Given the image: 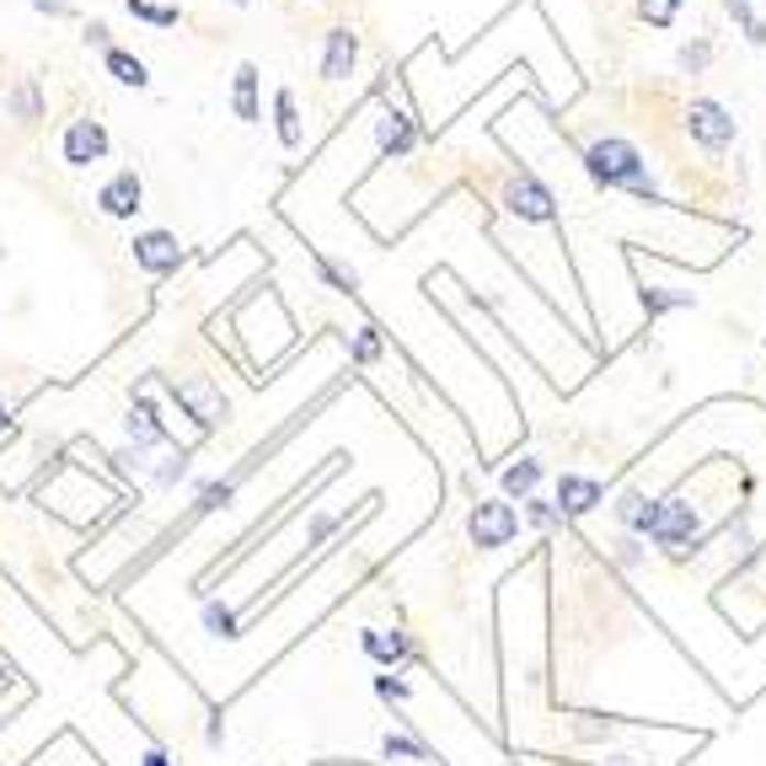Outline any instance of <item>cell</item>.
Listing matches in <instances>:
<instances>
[{
    "mask_svg": "<svg viewBox=\"0 0 766 766\" xmlns=\"http://www.w3.org/2000/svg\"><path fill=\"white\" fill-rule=\"evenodd\" d=\"M584 172L601 188H611V194H633V199H644V204H665L659 188H654V166H648V156L633 140H616V134L590 140L584 145Z\"/></svg>",
    "mask_w": 766,
    "mask_h": 766,
    "instance_id": "cell-1",
    "label": "cell"
},
{
    "mask_svg": "<svg viewBox=\"0 0 766 766\" xmlns=\"http://www.w3.org/2000/svg\"><path fill=\"white\" fill-rule=\"evenodd\" d=\"M697 530H702L697 504H686V499H676V493H670V499H654V515H648L644 536L654 541V547H665L676 563L686 558V547H691V552L702 547V536H697Z\"/></svg>",
    "mask_w": 766,
    "mask_h": 766,
    "instance_id": "cell-2",
    "label": "cell"
},
{
    "mask_svg": "<svg viewBox=\"0 0 766 766\" xmlns=\"http://www.w3.org/2000/svg\"><path fill=\"white\" fill-rule=\"evenodd\" d=\"M686 134H691V145H702L708 156H724L729 145L740 140V119L729 113L719 97H691V102H686Z\"/></svg>",
    "mask_w": 766,
    "mask_h": 766,
    "instance_id": "cell-3",
    "label": "cell"
},
{
    "mask_svg": "<svg viewBox=\"0 0 766 766\" xmlns=\"http://www.w3.org/2000/svg\"><path fill=\"white\" fill-rule=\"evenodd\" d=\"M467 536H472V547L499 552V547H510V541L521 536V510H515L510 499H478V504L467 510Z\"/></svg>",
    "mask_w": 766,
    "mask_h": 766,
    "instance_id": "cell-4",
    "label": "cell"
},
{
    "mask_svg": "<svg viewBox=\"0 0 766 766\" xmlns=\"http://www.w3.org/2000/svg\"><path fill=\"white\" fill-rule=\"evenodd\" d=\"M172 403L183 407L194 424H199V435H215L226 418H231V403H226V392L209 381V375H183V381H172Z\"/></svg>",
    "mask_w": 766,
    "mask_h": 766,
    "instance_id": "cell-5",
    "label": "cell"
},
{
    "mask_svg": "<svg viewBox=\"0 0 766 766\" xmlns=\"http://www.w3.org/2000/svg\"><path fill=\"white\" fill-rule=\"evenodd\" d=\"M504 209L521 215L525 226H558V194L541 177H530V172H515L504 183Z\"/></svg>",
    "mask_w": 766,
    "mask_h": 766,
    "instance_id": "cell-6",
    "label": "cell"
},
{
    "mask_svg": "<svg viewBox=\"0 0 766 766\" xmlns=\"http://www.w3.org/2000/svg\"><path fill=\"white\" fill-rule=\"evenodd\" d=\"M113 151V140H108V129L97 119H70L65 123V134H59V156H65V166H91L102 162Z\"/></svg>",
    "mask_w": 766,
    "mask_h": 766,
    "instance_id": "cell-7",
    "label": "cell"
},
{
    "mask_svg": "<svg viewBox=\"0 0 766 766\" xmlns=\"http://www.w3.org/2000/svg\"><path fill=\"white\" fill-rule=\"evenodd\" d=\"M97 209H102L108 220H134V215L145 209V183H140V172H134V166L113 172V177L97 188Z\"/></svg>",
    "mask_w": 766,
    "mask_h": 766,
    "instance_id": "cell-8",
    "label": "cell"
},
{
    "mask_svg": "<svg viewBox=\"0 0 766 766\" xmlns=\"http://www.w3.org/2000/svg\"><path fill=\"white\" fill-rule=\"evenodd\" d=\"M129 252H134V263H140L151 280H166V274L183 269V242H177L172 231H140V237L129 242Z\"/></svg>",
    "mask_w": 766,
    "mask_h": 766,
    "instance_id": "cell-9",
    "label": "cell"
},
{
    "mask_svg": "<svg viewBox=\"0 0 766 766\" xmlns=\"http://www.w3.org/2000/svg\"><path fill=\"white\" fill-rule=\"evenodd\" d=\"M354 65H360V33L349 22L327 28L322 33V81H349Z\"/></svg>",
    "mask_w": 766,
    "mask_h": 766,
    "instance_id": "cell-10",
    "label": "cell"
},
{
    "mask_svg": "<svg viewBox=\"0 0 766 766\" xmlns=\"http://www.w3.org/2000/svg\"><path fill=\"white\" fill-rule=\"evenodd\" d=\"M418 140H424V129L413 123V113H403V108H381V119H375V145H381V156L403 162Z\"/></svg>",
    "mask_w": 766,
    "mask_h": 766,
    "instance_id": "cell-11",
    "label": "cell"
},
{
    "mask_svg": "<svg viewBox=\"0 0 766 766\" xmlns=\"http://www.w3.org/2000/svg\"><path fill=\"white\" fill-rule=\"evenodd\" d=\"M552 504H558V515H563V521H573V515H590L595 504H605V483L584 478V472H563L558 488H552Z\"/></svg>",
    "mask_w": 766,
    "mask_h": 766,
    "instance_id": "cell-12",
    "label": "cell"
},
{
    "mask_svg": "<svg viewBox=\"0 0 766 766\" xmlns=\"http://www.w3.org/2000/svg\"><path fill=\"white\" fill-rule=\"evenodd\" d=\"M360 648L375 665H386V670H397V665L413 659V638L397 633V627H360Z\"/></svg>",
    "mask_w": 766,
    "mask_h": 766,
    "instance_id": "cell-13",
    "label": "cell"
},
{
    "mask_svg": "<svg viewBox=\"0 0 766 766\" xmlns=\"http://www.w3.org/2000/svg\"><path fill=\"white\" fill-rule=\"evenodd\" d=\"M123 429H129V445H134V456H140V450H151V445H172V435H166L162 413H156V403H151V397H134L129 418H123Z\"/></svg>",
    "mask_w": 766,
    "mask_h": 766,
    "instance_id": "cell-14",
    "label": "cell"
},
{
    "mask_svg": "<svg viewBox=\"0 0 766 766\" xmlns=\"http://www.w3.org/2000/svg\"><path fill=\"white\" fill-rule=\"evenodd\" d=\"M258 81H263V70L242 59L237 65V76H231V113L242 123H263V102H258Z\"/></svg>",
    "mask_w": 766,
    "mask_h": 766,
    "instance_id": "cell-15",
    "label": "cell"
},
{
    "mask_svg": "<svg viewBox=\"0 0 766 766\" xmlns=\"http://www.w3.org/2000/svg\"><path fill=\"white\" fill-rule=\"evenodd\" d=\"M274 134H280L284 151H300L306 145V123H300V108H295V91L289 86L274 91Z\"/></svg>",
    "mask_w": 766,
    "mask_h": 766,
    "instance_id": "cell-16",
    "label": "cell"
},
{
    "mask_svg": "<svg viewBox=\"0 0 766 766\" xmlns=\"http://www.w3.org/2000/svg\"><path fill=\"white\" fill-rule=\"evenodd\" d=\"M102 65H108V76H113L119 86H134V91H145V86H151L145 59H140V54H129V48H119V43H113V48H102Z\"/></svg>",
    "mask_w": 766,
    "mask_h": 766,
    "instance_id": "cell-17",
    "label": "cell"
},
{
    "mask_svg": "<svg viewBox=\"0 0 766 766\" xmlns=\"http://www.w3.org/2000/svg\"><path fill=\"white\" fill-rule=\"evenodd\" d=\"M381 354H386V332L375 322H360L354 338H349V360L360 364V370H370V364H381Z\"/></svg>",
    "mask_w": 766,
    "mask_h": 766,
    "instance_id": "cell-18",
    "label": "cell"
},
{
    "mask_svg": "<svg viewBox=\"0 0 766 766\" xmlns=\"http://www.w3.org/2000/svg\"><path fill=\"white\" fill-rule=\"evenodd\" d=\"M648 515H654V499L638 493V488H622V499H616V521L627 525V536H644Z\"/></svg>",
    "mask_w": 766,
    "mask_h": 766,
    "instance_id": "cell-19",
    "label": "cell"
},
{
    "mask_svg": "<svg viewBox=\"0 0 766 766\" xmlns=\"http://www.w3.org/2000/svg\"><path fill=\"white\" fill-rule=\"evenodd\" d=\"M724 11H729V22L740 28V39L751 43V48H766V17L751 6V0H724Z\"/></svg>",
    "mask_w": 766,
    "mask_h": 766,
    "instance_id": "cell-20",
    "label": "cell"
},
{
    "mask_svg": "<svg viewBox=\"0 0 766 766\" xmlns=\"http://www.w3.org/2000/svg\"><path fill=\"white\" fill-rule=\"evenodd\" d=\"M306 252H311V269L322 274L327 289H338V295H349V300L360 295V280H354V274H349L343 263H332V258H327V252H317V247H306Z\"/></svg>",
    "mask_w": 766,
    "mask_h": 766,
    "instance_id": "cell-21",
    "label": "cell"
},
{
    "mask_svg": "<svg viewBox=\"0 0 766 766\" xmlns=\"http://www.w3.org/2000/svg\"><path fill=\"white\" fill-rule=\"evenodd\" d=\"M536 483H541V461H536V456H521L515 467H504V493H510V499H530Z\"/></svg>",
    "mask_w": 766,
    "mask_h": 766,
    "instance_id": "cell-22",
    "label": "cell"
},
{
    "mask_svg": "<svg viewBox=\"0 0 766 766\" xmlns=\"http://www.w3.org/2000/svg\"><path fill=\"white\" fill-rule=\"evenodd\" d=\"M681 6L686 0H638V22H648L654 33H670L681 22Z\"/></svg>",
    "mask_w": 766,
    "mask_h": 766,
    "instance_id": "cell-23",
    "label": "cell"
},
{
    "mask_svg": "<svg viewBox=\"0 0 766 766\" xmlns=\"http://www.w3.org/2000/svg\"><path fill=\"white\" fill-rule=\"evenodd\" d=\"M11 113L22 123H39L43 119V91L39 81H17V91H11Z\"/></svg>",
    "mask_w": 766,
    "mask_h": 766,
    "instance_id": "cell-24",
    "label": "cell"
},
{
    "mask_svg": "<svg viewBox=\"0 0 766 766\" xmlns=\"http://www.w3.org/2000/svg\"><path fill=\"white\" fill-rule=\"evenodd\" d=\"M123 6H129V17H140V22H151V28H177V22H183L177 6H156V0H123Z\"/></svg>",
    "mask_w": 766,
    "mask_h": 766,
    "instance_id": "cell-25",
    "label": "cell"
},
{
    "mask_svg": "<svg viewBox=\"0 0 766 766\" xmlns=\"http://www.w3.org/2000/svg\"><path fill=\"white\" fill-rule=\"evenodd\" d=\"M381 751H386L392 762H435V756H429V745H424V740H413V734H386V740H381Z\"/></svg>",
    "mask_w": 766,
    "mask_h": 766,
    "instance_id": "cell-26",
    "label": "cell"
},
{
    "mask_svg": "<svg viewBox=\"0 0 766 766\" xmlns=\"http://www.w3.org/2000/svg\"><path fill=\"white\" fill-rule=\"evenodd\" d=\"M188 461H194V450H188V445H177L162 467L151 472V483H156V488H177V478H188Z\"/></svg>",
    "mask_w": 766,
    "mask_h": 766,
    "instance_id": "cell-27",
    "label": "cell"
},
{
    "mask_svg": "<svg viewBox=\"0 0 766 766\" xmlns=\"http://www.w3.org/2000/svg\"><path fill=\"white\" fill-rule=\"evenodd\" d=\"M676 65H681V76H702V70L713 65V43H708V39H691L681 54H676Z\"/></svg>",
    "mask_w": 766,
    "mask_h": 766,
    "instance_id": "cell-28",
    "label": "cell"
},
{
    "mask_svg": "<svg viewBox=\"0 0 766 766\" xmlns=\"http://www.w3.org/2000/svg\"><path fill=\"white\" fill-rule=\"evenodd\" d=\"M521 504H525V521L536 525V530H558V525H563V515H558L552 499H536V493H530V499H521Z\"/></svg>",
    "mask_w": 766,
    "mask_h": 766,
    "instance_id": "cell-29",
    "label": "cell"
},
{
    "mask_svg": "<svg viewBox=\"0 0 766 766\" xmlns=\"http://www.w3.org/2000/svg\"><path fill=\"white\" fill-rule=\"evenodd\" d=\"M231 493H237V478H226V483H209L199 493V504H194V510H199V515H215L220 504H231Z\"/></svg>",
    "mask_w": 766,
    "mask_h": 766,
    "instance_id": "cell-30",
    "label": "cell"
},
{
    "mask_svg": "<svg viewBox=\"0 0 766 766\" xmlns=\"http://www.w3.org/2000/svg\"><path fill=\"white\" fill-rule=\"evenodd\" d=\"M204 627L220 633V638H237V611H226V605H204Z\"/></svg>",
    "mask_w": 766,
    "mask_h": 766,
    "instance_id": "cell-31",
    "label": "cell"
},
{
    "mask_svg": "<svg viewBox=\"0 0 766 766\" xmlns=\"http://www.w3.org/2000/svg\"><path fill=\"white\" fill-rule=\"evenodd\" d=\"M616 563L638 568V563H644V541H638V536H622V541H616Z\"/></svg>",
    "mask_w": 766,
    "mask_h": 766,
    "instance_id": "cell-32",
    "label": "cell"
},
{
    "mask_svg": "<svg viewBox=\"0 0 766 766\" xmlns=\"http://www.w3.org/2000/svg\"><path fill=\"white\" fill-rule=\"evenodd\" d=\"M375 691H381V697H397V702H403V697H407V681H397V676L386 670V676H375Z\"/></svg>",
    "mask_w": 766,
    "mask_h": 766,
    "instance_id": "cell-33",
    "label": "cell"
},
{
    "mask_svg": "<svg viewBox=\"0 0 766 766\" xmlns=\"http://www.w3.org/2000/svg\"><path fill=\"white\" fill-rule=\"evenodd\" d=\"M33 11H43V17H76L70 0H33Z\"/></svg>",
    "mask_w": 766,
    "mask_h": 766,
    "instance_id": "cell-34",
    "label": "cell"
},
{
    "mask_svg": "<svg viewBox=\"0 0 766 766\" xmlns=\"http://www.w3.org/2000/svg\"><path fill=\"white\" fill-rule=\"evenodd\" d=\"M86 43H97V48H113V43H108V28H102V22H91V28H86Z\"/></svg>",
    "mask_w": 766,
    "mask_h": 766,
    "instance_id": "cell-35",
    "label": "cell"
},
{
    "mask_svg": "<svg viewBox=\"0 0 766 766\" xmlns=\"http://www.w3.org/2000/svg\"><path fill=\"white\" fill-rule=\"evenodd\" d=\"M140 766H177V762H172L166 751H151V756H145V762H140Z\"/></svg>",
    "mask_w": 766,
    "mask_h": 766,
    "instance_id": "cell-36",
    "label": "cell"
},
{
    "mask_svg": "<svg viewBox=\"0 0 766 766\" xmlns=\"http://www.w3.org/2000/svg\"><path fill=\"white\" fill-rule=\"evenodd\" d=\"M11 429V403H6V392H0V435Z\"/></svg>",
    "mask_w": 766,
    "mask_h": 766,
    "instance_id": "cell-37",
    "label": "cell"
},
{
    "mask_svg": "<svg viewBox=\"0 0 766 766\" xmlns=\"http://www.w3.org/2000/svg\"><path fill=\"white\" fill-rule=\"evenodd\" d=\"M231 6H252V0H231Z\"/></svg>",
    "mask_w": 766,
    "mask_h": 766,
    "instance_id": "cell-38",
    "label": "cell"
}]
</instances>
